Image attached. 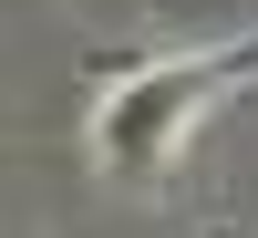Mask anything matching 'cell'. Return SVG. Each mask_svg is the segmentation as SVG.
Listing matches in <instances>:
<instances>
[{"mask_svg": "<svg viewBox=\"0 0 258 238\" xmlns=\"http://www.w3.org/2000/svg\"><path fill=\"white\" fill-rule=\"evenodd\" d=\"M238 83H258V31L207 41V52H165V62H124L93 93V166L103 176H165L186 156V135L207 124V104H227Z\"/></svg>", "mask_w": 258, "mask_h": 238, "instance_id": "obj_1", "label": "cell"}]
</instances>
